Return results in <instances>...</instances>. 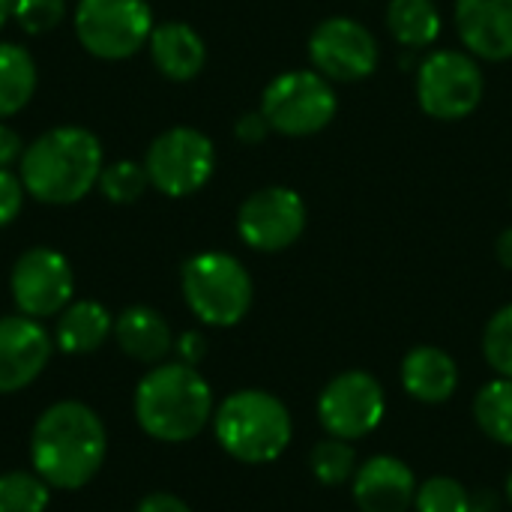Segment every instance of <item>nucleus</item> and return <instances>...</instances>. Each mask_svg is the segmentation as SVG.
I'll return each instance as SVG.
<instances>
[{
	"mask_svg": "<svg viewBox=\"0 0 512 512\" xmlns=\"http://www.w3.org/2000/svg\"><path fill=\"white\" fill-rule=\"evenodd\" d=\"M417 512H471V492L453 477H429L417 486Z\"/></svg>",
	"mask_w": 512,
	"mask_h": 512,
	"instance_id": "nucleus-27",
	"label": "nucleus"
},
{
	"mask_svg": "<svg viewBox=\"0 0 512 512\" xmlns=\"http://www.w3.org/2000/svg\"><path fill=\"white\" fill-rule=\"evenodd\" d=\"M387 414V396L375 375L351 369L336 375L318 396V420L330 438L360 441L372 435Z\"/></svg>",
	"mask_w": 512,
	"mask_h": 512,
	"instance_id": "nucleus-11",
	"label": "nucleus"
},
{
	"mask_svg": "<svg viewBox=\"0 0 512 512\" xmlns=\"http://www.w3.org/2000/svg\"><path fill=\"white\" fill-rule=\"evenodd\" d=\"M177 357H180V363H186V366H198L201 360H204V354H207V342H204V336L198 333V330H186L180 339H177Z\"/></svg>",
	"mask_w": 512,
	"mask_h": 512,
	"instance_id": "nucleus-33",
	"label": "nucleus"
},
{
	"mask_svg": "<svg viewBox=\"0 0 512 512\" xmlns=\"http://www.w3.org/2000/svg\"><path fill=\"white\" fill-rule=\"evenodd\" d=\"M474 420L477 426L498 444L512 447V381L495 378L480 387L474 399Z\"/></svg>",
	"mask_w": 512,
	"mask_h": 512,
	"instance_id": "nucleus-23",
	"label": "nucleus"
},
{
	"mask_svg": "<svg viewBox=\"0 0 512 512\" xmlns=\"http://www.w3.org/2000/svg\"><path fill=\"white\" fill-rule=\"evenodd\" d=\"M189 312L207 327H234L252 309V276L228 252H198L180 270Z\"/></svg>",
	"mask_w": 512,
	"mask_h": 512,
	"instance_id": "nucleus-5",
	"label": "nucleus"
},
{
	"mask_svg": "<svg viewBox=\"0 0 512 512\" xmlns=\"http://www.w3.org/2000/svg\"><path fill=\"white\" fill-rule=\"evenodd\" d=\"M270 132H273V129H270V123H267V117H264L261 111H246V114L234 123V135H237V141L246 144V147L261 144Z\"/></svg>",
	"mask_w": 512,
	"mask_h": 512,
	"instance_id": "nucleus-31",
	"label": "nucleus"
},
{
	"mask_svg": "<svg viewBox=\"0 0 512 512\" xmlns=\"http://www.w3.org/2000/svg\"><path fill=\"white\" fill-rule=\"evenodd\" d=\"M144 171L150 186L165 198H189L210 183L216 171V147L201 129L171 126L150 141Z\"/></svg>",
	"mask_w": 512,
	"mask_h": 512,
	"instance_id": "nucleus-8",
	"label": "nucleus"
},
{
	"mask_svg": "<svg viewBox=\"0 0 512 512\" xmlns=\"http://www.w3.org/2000/svg\"><path fill=\"white\" fill-rule=\"evenodd\" d=\"M51 486L33 471L0 474V512H45Z\"/></svg>",
	"mask_w": 512,
	"mask_h": 512,
	"instance_id": "nucleus-25",
	"label": "nucleus"
},
{
	"mask_svg": "<svg viewBox=\"0 0 512 512\" xmlns=\"http://www.w3.org/2000/svg\"><path fill=\"white\" fill-rule=\"evenodd\" d=\"M114 339L120 351L138 363H159L174 348L168 321L150 306H129L114 321Z\"/></svg>",
	"mask_w": 512,
	"mask_h": 512,
	"instance_id": "nucleus-19",
	"label": "nucleus"
},
{
	"mask_svg": "<svg viewBox=\"0 0 512 512\" xmlns=\"http://www.w3.org/2000/svg\"><path fill=\"white\" fill-rule=\"evenodd\" d=\"M96 189H99L102 198L111 201V204H135V201L150 189L144 162H135V159L105 162Z\"/></svg>",
	"mask_w": 512,
	"mask_h": 512,
	"instance_id": "nucleus-26",
	"label": "nucleus"
},
{
	"mask_svg": "<svg viewBox=\"0 0 512 512\" xmlns=\"http://www.w3.org/2000/svg\"><path fill=\"white\" fill-rule=\"evenodd\" d=\"M39 84L36 60L15 42H0V120L21 114Z\"/></svg>",
	"mask_w": 512,
	"mask_h": 512,
	"instance_id": "nucleus-21",
	"label": "nucleus"
},
{
	"mask_svg": "<svg viewBox=\"0 0 512 512\" xmlns=\"http://www.w3.org/2000/svg\"><path fill=\"white\" fill-rule=\"evenodd\" d=\"M495 252H498V261L512 270V228L507 231H501V237H498V243H495Z\"/></svg>",
	"mask_w": 512,
	"mask_h": 512,
	"instance_id": "nucleus-35",
	"label": "nucleus"
},
{
	"mask_svg": "<svg viewBox=\"0 0 512 512\" xmlns=\"http://www.w3.org/2000/svg\"><path fill=\"white\" fill-rule=\"evenodd\" d=\"M309 468H312V477L321 486H330V489L333 486H345L357 474V453H354L351 441L327 438V441L312 447Z\"/></svg>",
	"mask_w": 512,
	"mask_h": 512,
	"instance_id": "nucleus-24",
	"label": "nucleus"
},
{
	"mask_svg": "<svg viewBox=\"0 0 512 512\" xmlns=\"http://www.w3.org/2000/svg\"><path fill=\"white\" fill-rule=\"evenodd\" d=\"M483 354L489 366L498 372V378L512 381V303L489 318L483 333Z\"/></svg>",
	"mask_w": 512,
	"mask_h": 512,
	"instance_id": "nucleus-29",
	"label": "nucleus"
},
{
	"mask_svg": "<svg viewBox=\"0 0 512 512\" xmlns=\"http://www.w3.org/2000/svg\"><path fill=\"white\" fill-rule=\"evenodd\" d=\"M12 21V0H0V30Z\"/></svg>",
	"mask_w": 512,
	"mask_h": 512,
	"instance_id": "nucleus-36",
	"label": "nucleus"
},
{
	"mask_svg": "<svg viewBox=\"0 0 512 512\" xmlns=\"http://www.w3.org/2000/svg\"><path fill=\"white\" fill-rule=\"evenodd\" d=\"M402 387L417 402L441 405L453 399L459 387V366L447 351L435 345H417L402 360Z\"/></svg>",
	"mask_w": 512,
	"mask_h": 512,
	"instance_id": "nucleus-18",
	"label": "nucleus"
},
{
	"mask_svg": "<svg viewBox=\"0 0 512 512\" xmlns=\"http://www.w3.org/2000/svg\"><path fill=\"white\" fill-rule=\"evenodd\" d=\"M51 360V336L36 318H0V396L30 387Z\"/></svg>",
	"mask_w": 512,
	"mask_h": 512,
	"instance_id": "nucleus-14",
	"label": "nucleus"
},
{
	"mask_svg": "<svg viewBox=\"0 0 512 512\" xmlns=\"http://www.w3.org/2000/svg\"><path fill=\"white\" fill-rule=\"evenodd\" d=\"M24 183L12 168H0V228L12 225L24 207Z\"/></svg>",
	"mask_w": 512,
	"mask_h": 512,
	"instance_id": "nucleus-30",
	"label": "nucleus"
},
{
	"mask_svg": "<svg viewBox=\"0 0 512 512\" xmlns=\"http://www.w3.org/2000/svg\"><path fill=\"white\" fill-rule=\"evenodd\" d=\"M306 231V201L288 186H264L237 210V234L255 252H282Z\"/></svg>",
	"mask_w": 512,
	"mask_h": 512,
	"instance_id": "nucleus-12",
	"label": "nucleus"
},
{
	"mask_svg": "<svg viewBox=\"0 0 512 512\" xmlns=\"http://www.w3.org/2000/svg\"><path fill=\"white\" fill-rule=\"evenodd\" d=\"M9 294L21 315L51 318L60 315L75 294V273L63 252L48 246H33L18 255L9 273Z\"/></svg>",
	"mask_w": 512,
	"mask_h": 512,
	"instance_id": "nucleus-10",
	"label": "nucleus"
},
{
	"mask_svg": "<svg viewBox=\"0 0 512 512\" xmlns=\"http://www.w3.org/2000/svg\"><path fill=\"white\" fill-rule=\"evenodd\" d=\"M72 27L78 45L96 60H129L135 57L156 21L147 0H78L72 9Z\"/></svg>",
	"mask_w": 512,
	"mask_h": 512,
	"instance_id": "nucleus-6",
	"label": "nucleus"
},
{
	"mask_svg": "<svg viewBox=\"0 0 512 512\" xmlns=\"http://www.w3.org/2000/svg\"><path fill=\"white\" fill-rule=\"evenodd\" d=\"M24 147L27 144L21 141V135L6 120H0V168H15L21 162Z\"/></svg>",
	"mask_w": 512,
	"mask_h": 512,
	"instance_id": "nucleus-32",
	"label": "nucleus"
},
{
	"mask_svg": "<svg viewBox=\"0 0 512 512\" xmlns=\"http://www.w3.org/2000/svg\"><path fill=\"white\" fill-rule=\"evenodd\" d=\"M417 498L414 471L396 456H372L357 465L354 504L360 512H408Z\"/></svg>",
	"mask_w": 512,
	"mask_h": 512,
	"instance_id": "nucleus-16",
	"label": "nucleus"
},
{
	"mask_svg": "<svg viewBox=\"0 0 512 512\" xmlns=\"http://www.w3.org/2000/svg\"><path fill=\"white\" fill-rule=\"evenodd\" d=\"M453 18L468 54L489 63L512 60V0H456Z\"/></svg>",
	"mask_w": 512,
	"mask_h": 512,
	"instance_id": "nucleus-15",
	"label": "nucleus"
},
{
	"mask_svg": "<svg viewBox=\"0 0 512 512\" xmlns=\"http://www.w3.org/2000/svg\"><path fill=\"white\" fill-rule=\"evenodd\" d=\"M108 435L99 414L81 402H57L42 411L30 435L33 471L63 492L84 489L102 468Z\"/></svg>",
	"mask_w": 512,
	"mask_h": 512,
	"instance_id": "nucleus-2",
	"label": "nucleus"
},
{
	"mask_svg": "<svg viewBox=\"0 0 512 512\" xmlns=\"http://www.w3.org/2000/svg\"><path fill=\"white\" fill-rule=\"evenodd\" d=\"M114 336L111 312L96 300H75L57 318L54 342L63 354H93Z\"/></svg>",
	"mask_w": 512,
	"mask_h": 512,
	"instance_id": "nucleus-20",
	"label": "nucleus"
},
{
	"mask_svg": "<svg viewBox=\"0 0 512 512\" xmlns=\"http://www.w3.org/2000/svg\"><path fill=\"white\" fill-rule=\"evenodd\" d=\"M105 168L102 141L75 123L51 126L36 135L18 162L24 192L48 207H69L84 201Z\"/></svg>",
	"mask_w": 512,
	"mask_h": 512,
	"instance_id": "nucleus-1",
	"label": "nucleus"
},
{
	"mask_svg": "<svg viewBox=\"0 0 512 512\" xmlns=\"http://www.w3.org/2000/svg\"><path fill=\"white\" fill-rule=\"evenodd\" d=\"M135 512H192L189 510V504L186 501H180L177 495H171V492H153V495H147L141 504H138V510Z\"/></svg>",
	"mask_w": 512,
	"mask_h": 512,
	"instance_id": "nucleus-34",
	"label": "nucleus"
},
{
	"mask_svg": "<svg viewBox=\"0 0 512 512\" xmlns=\"http://www.w3.org/2000/svg\"><path fill=\"white\" fill-rule=\"evenodd\" d=\"M219 447L243 465L276 462L291 438L294 423L285 402L267 390H237L213 414Z\"/></svg>",
	"mask_w": 512,
	"mask_h": 512,
	"instance_id": "nucleus-4",
	"label": "nucleus"
},
{
	"mask_svg": "<svg viewBox=\"0 0 512 512\" xmlns=\"http://www.w3.org/2000/svg\"><path fill=\"white\" fill-rule=\"evenodd\" d=\"M309 60L312 69L327 81H363L378 69L381 51L369 27L354 18L336 15L321 21L309 36Z\"/></svg>",
	"mask_w": 512,
	"mask_h": 512,
	"instance_id": "nucleus-13",
	"label": "nucleus"
},
{
	"mask_svg": "<svg viewBox=\"0 0 512 512\" xmlns=\"http://www.w3.org/2000/svg\"><path fill=\"white\" fill-rule=\"evenodd\" d=\"M387 30L402 48H429L441 36V12L435 0H390Z\"/></svg>",
	"mask_w": 512,
	"mask_h": 512,
	"instance_id": "nucleus-22",
	"label": "nucleus"
},
{
	"mask_svg": "<svg viewBox=\"0 0 512 512\" xmlns=\"http://www.w3.org/2000/svg\"><path fill=\"white\" fill-rule=\"evenodd\" d=\"M147 51H150L156 72L177 84L198 78L207 63V45H204L201 33L186 21L156 24L147 39Z\"/></svg>",
	"mask_w": 512,
	"mask_h": 512,
	"instance_id": "nucleus-17",
	"label": "nucleus"
},
{
	"mask_svg": "<svg viewBox=\"0 0 512 512\" xmlns=\"http://www.w3.org/2000/svg\"><path fill=\"white\" fill-rule=\"evenodd\" d=\"M135 420L162 444H186L213 420V390L195 366L162 363L135 387Z\"/></svg>",
	"mask_w": 512,
	"mask_h": 512,
	"instance_id": "nucleus-3",
	"label": "nucleus"
},
{
	"mask_svg": "<svg viewBox=\"0 0 512 512\" xmlns=\"http://www.w3.org/2000/svg\"><path fill=\"white\" fill-rule=\"evenodd\" d=\"M483 93L486 75L468 51H435L417 69V102L432 120H465L480 108Z\"/></svg>",
	"mask_w": 512,
	"mask_h": 512,
	"instance_id": "nucleus-9",
	"label": "nucleus"
},
{
	"mask_svg": "<svg viewBox=\"0 0 512 512\" xmlns=\"http://www.w3.org/2000/svg\"><path fill=\"white\" fill-rule=\"evenodd\" d=\"M66 15V0H12V21L30 36H45L57 30L66 21Z\"/></svg>",
	"mask_w": 512,
	"mask_h": 512,
	"instance_id": "nucleus-28",
	"label": "nucleus"
},
{
	"mask_svg": "<svg viewBox=\"0 0 512 512\" xmlns=\"http://www.w3.org/2000/svg\"><path fill=\"white\" fill-rule=\"evenodd\" d=\"M507 501H510V504H512V474H510V477H507Z\"/></svg>",
	"mask_w": 512,
	"mask_h": 512,
	"instance_id": "nucleus-37",
	"label": "nucleus"
},
{
	"mask_svg": "<svg viewBox=\"0 0 512 512\" xmlns=\"http://www.w3.org/2000/svg\"><path fill=\"white\" fill-rule=\"evenodd\" d=\"M339 99L333 84L315 69H288L261 93V114L270 129L288 138H306L330 126Z\"/></svg>",
	"mask_w": 512,
	"mask_h": 512,
	"instance_id": "nucleus-7",
	"label": "nucleus"
}]
</instances>
